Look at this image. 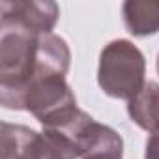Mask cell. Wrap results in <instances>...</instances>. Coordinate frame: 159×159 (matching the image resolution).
Instances as JSON below:
<instances>
[{"mask_svg": "<svg viewBox=\"0 0 159 159\" xmlns=\"http://www.w3.org/2000/svg\"><path fill=\"white\" fill-rule=\"evenodd\" d=\"M71 52L64 38L36 34L17 26L0 25V103L15 107L19 96L38 79L66 77Z\"/></svg>", "mask_w": 159, "mask_h": 159, "instance_id": "obj_1", "label": "cell"}, {"mask_svg": "<svg viewBox=\"0 0 159 159\" xmlns=\"http://www.w3.org/2000/svg\"><path fill=\"white\" fill-rule=\"evenodd\" d=\"M98 83L107 96L131 101L146 86V58L142 51L129 39L107 43L99 54Z\"/></svg>", "mask_w": 159, "mask_h": 159, "instance_id": "obj_2", "label": "cell"}, {"mask_svg": "<svg viewBox=\"0 0 159 159\" xmlns=\"http://www.w3.org/2000/svg\"><path fill=\"white\" fill-rule=\"evenodd\" d=\"M13 111H28L43 129H58L79 111L77 98L66 77L52 75L34 81L17 99Z\"/></svg>", "mask_w": 159, "mask_h": 159, "instance_id": "obj_3", "label": "cell"}, {"mask_svg": "<svg viewBox=\"0 0 159 159\" xmlns=\"http://www.w3.org/2000/svg\"><path fill=\"white\" fill-rule=\"evenodd\" d=\"M73 144L54 129L34 131L21 124H2L0 159H77Z\"/></svg>", "mask_w": 159, "mask_h": 159, "instance_id": "obj_4", "label": "cell"}, {"mask_svg": "<svg viewBox=\"0 0 159 159\" xmlns=\"http://www.w3.org/2000/svg\"><path fill=\"white\" fill-rule=\"evenodd\" d=\"M54 131L62 133L73 144L81 159H122L124 155L122 137L84 111H79L67 124Z\"/></svg>", "mask_w": 159, "mask_h": 159, "instance_id": "obj_5", "label": "cell"}, {"mask_svg": "<svg viewBox=\"0 0 159 159\" xmlns=\"http://www.w3.org/2000/svg\"><path fill=\"white\" fill-rule=\"evenodd\" d=\"M60 17V8L54 2L39 0H2L0 25L17 26L36 34H51Z\"/></svg>", "mask_w": 159, "mask_h": 159, "instance_id": "obj_6", "label": "cell"}, {"mask_svg": "<svg viewBox=\"0 0 159 159\" xmlns=\"http://www.w3.org/2000/svg\"><path fill=\"white\" fill-rule=\"evenodd\" d=\"M122 13L127 32L135 38H146L159 32V0H127Z\"/></svg>", "mask_w": 159, "mask_h": 159, "instance_id": "obj_7", "label": "cell"}, {"mask_svg": "<svg viewBox=\"0 0 159 159\" xmlns=\"http://www.w3.org/2000/svg\"><path fill=\"white\" fill-rule=\"evenodd\" d=\"M144 159H159V131L150 133V137L146 140Z\"/></svg>", "mask_w": 159, "mask_h": 159, "instance_id": "obj_8", "label": "cell"}, {"mask_svg": "<svg viewBox=\"0 0 159 159\" xmlns=\"http://www.w3.org/2000/svg\"><path fill=\"white\" fill-rule=\"evenodd\" d=\"M157 73H159V54H157Z\"/></svg>", "mask_w": 159, "mask_h": 159, "instance_id": "obj_9", "label": "cell"}]
</instances>
